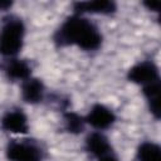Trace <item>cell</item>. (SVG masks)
<instances>
[{"label": "cell", "mask_w": 161, "mask_h": 161, "mask_svg": "<svg viewBox=\"0 0 161 161\" xmlns=\"http://www.w3.org/2000/svg\"><path fill=\"white\" fill-rule=\"evenodd\" d=\"M54 42L59 47L77 45L83 50H97L102 44V35L91 20L74 14L55 31Z\"/></svg>", "instance_id": "6da1fadb"}, {"label": "cell", "mask_w": 161, "mask_h": 161, "mask_svg": "<svg viewBox=\"0 0 161 161\" xmlns=\"http://www.w3.org/2000/svg\"><path fill=\"white\" fill-rule=\"evenodd\" d=\"M25 26L18 18L6 20L0 28V54L14 57L23 48Z\"/></svg>", "instance_id": "7a4b0ae2"}, {"label": "cell", "mask_w": 161, "mask_h": 161, "mask_svg": "<svg viewBox=\"0 0 161 161\" xmlns=\"http://www.w3.org/2000/svg\"><path fill=\"white\" fill-rule=\"evenodd\" d=\"M9 161H42L43 151L39 146L26 141H11L6 146Z\"/></svg>", "instance_id": "3957f363"}, {"label": "cell", "mask_w": 161, "mask_h": 161, "mask_svg": "<svg viewBox=\"0 0 161 161\" xmlns=\"http://www.w3.org/2000/svg\"><path fill=\"white\" fill-rule=\"evenodd\" d=\"M127 78L130 82L138 84V86H148L153 82L160 80L158 68L151 60H143L133 67H131L127 72Z\"/></svg>", "instance_id": "277c9868"}, {"label": "cell", "mask_w": 161, "mask_h": 161, "mask_svg": "<svg viewBox=\"0 0 161 161\" xmlns=\"http://www.w3.org/2000/svg\"><path fill=\"white\" fill-rule=\"evenodd\" d=\"M86 123L91 125L93 128L102 131L109 128L116 122V114L112 109L106 107L104 104L96 103L91 107L88 114L84 117Z\"/></svg>", "instance_id": "5b68a950"}, {"label": "cell", "mask_w": 161, "mask_h": 161, "mask_svg": "<svg viewBox=\"0 0 161 161\" xmlns=\"http://www.w3.org/2000/svg\"><path fill=\"white\" fill-rule=\"evenodd\" d=\"M1 128L10 133H26L29 130L28 117L20 109L8 111L1 117Z\"/></svg>", "instance_id": "8992f818"}, {"label": "cell", "mask_w": 161, "mask_h": 161, "mask_svg": "<svg viewBox=\"0 0 161 161\" xmlns=\"http://www.w3.org/2000/svg\"><path fill=\"white\" fill-rule=\"evenodd\" d=\"M75 14L91 13V14H112L116 11V3L109 0H94V1H78L73 4Z\"/></svg>", "instance_id": "52a82bcc"}, {"label": "cell", "mask_w": 161, "mask_h": 161, "mask_svg": "<svg viewBox=\"0 0 161 161\" xmlns=\"http://www.w3.org/2000/svg\"><path fill=\"white\" fill-rule=\"evenodd\" d=\"M20 94L24 102L35 104L43 101L44 97V84L40 79L30 77L26 80L21 82Z\"/></svg>", "instance_id": "ba28073f"}, {"label": "cell", "mask_w": 161, "mask_h": 161, "mask_svg": "<svg viewBox=\"0 0 161 161\" xmlns=\"http://www.w3.org/2000/svg\"><path fill=\"white\" fill-rule=\"evenodd\" d=\"M86 148L91 155L97 158L111 153V145L108 142V138L101 132H92L87 136Z\"/></svg>", "instance_id": "9c48e42d"}, {"label": "cell", "mask_w": 161, "mask_h": 161, "mask_svg": "<svg viewBox=\"0 0 161 161\" xmlns=\"http://www.w3.org/2000/svg\"><path fill=\"white\" fill-rule=\"evenodd\" d=\"M5 74L13 80L24 82L31 77V67L21 59H11L5 65Z\"/></svg>", "instance_id": "30bf717a"}, {"label": "cell", "mask_w": 161, "mask_h": 161, "mask_svg": "<svg viewBox=\"0 0 161 161\" xmlns=\"http://www.w3.org/2000/svg\"><path fill=\"white\" fill-rule=\"evenodd\" d=\"M143 96L147 99L150 112L155 118L160 117V99H161V82H153L143 87Z\"/></svg>", "instance_id": "8fae6325"}, {"label": "cell", "mask_w": 161, "mask_h": 161, "mask_svg": "<svg viewBox=\"0 0 161 161\" xmlns=\"http://www.w3.org/2000/svg\"><path fill=\"white\" fill-rule=\"evenodd\" d=\"M138 161H161V148L157 143L147 141L138 146L137 148Z\"/></svg>", "instance_id": "7c38bea8"}, {"label": "cell", "mask_w": 161, "mask_h": 161, "mask_svg": "<svg viewBox=\"0 0 161 161\" xmlns=\"http://www.w3.org/2000/svg\"><path fill=\"white\" fill-rule=\"evenodd\" d=\"M84 125H86L84 117L79 116L78 113L68 112L64 114V126L69 133H73V135L80 133L84 130Z\"/></svg>", "instance_id": "4fadbf2b"}, {"label": "cell", "mask_w": 161, "mask_h": 161, "mask_svg": "<svg viewBox=\"0 0 161 161\" xmlns=\"http://www.w3.org/2000/svg\"><path fill=\"white\" fill-rule=\"evenodd\" d=\"M98 161H118V160H117L112 153H108V155H104V156L99 157Z\"/></svg>", "instance_id": "5bb4252c"}, {"label": "cell", "mask_w": 161, "mask_h": 161, "mask_svg": "<svg viewBox=\"0 0 161 161\" xmlns=\"http://www.w3.org/2000/svg\"><path fill=\"white\" fill-rule=\"evenodd\" d=\"M145 5L150 9V10H153V11H157L158 10V6H160V3H145Z\"/></svg>", "instance_id": "9a60e30c"}, {"label": "cell", "mask_w": 161, "mask_h": 161, "mask_svg": "<svg viewBox=\"0 0 161 161\" xmlns=\"http://www.w3.org/2000/svg\"><path fill=\"white\" fill-rule=\"evenodd\" d=\"M13 5L11 1H0V10H6Z\"/></svg>", "instance_id": "2e32d148"}]
</instances>
